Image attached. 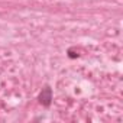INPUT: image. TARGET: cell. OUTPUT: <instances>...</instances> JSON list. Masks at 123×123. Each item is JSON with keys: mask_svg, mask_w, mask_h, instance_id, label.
<instances>
[{"mask_svg": "<svg viewBox=\"0 0 123 123\" xmlns=\"http://www.w3.org/2000/svg\"><path fill=\"white\" fill-rule=\"evenodd\" d=\"M39 103L43 106V107H49L51 103H52V88L51 87H43L41 94H39Z\"/></svg>", "mask_w": 123, "mask_h": 123, "instance_id": "cell-1", "label": "cell"}, {"mask_svg": "<svg viewBox=\"0 0 123 123\" xmlns=\"http://www.w3.org/2000/svg\"><path fill=\"white\" fill-rule=\"evenodd\" d=\"M68 56H70V58H77V56H78V52L75 54V52H74V48H71V49H68Z\"/></svg>", "mask_w": 123, "mask_h": 123, "instance_id": "cell-2", "label": "cell"}]
</instances>
